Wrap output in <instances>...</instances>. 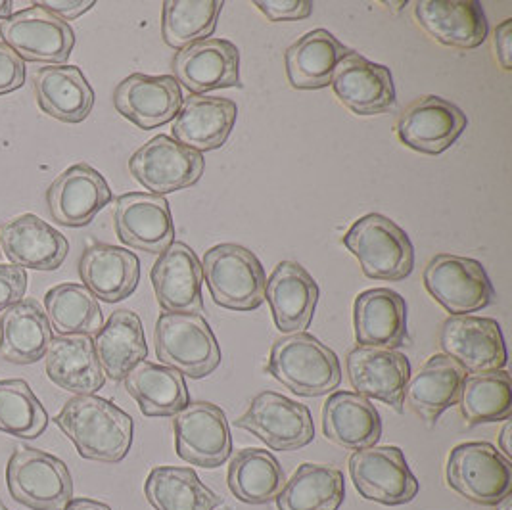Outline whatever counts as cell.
I'll return each instance as SVG.
<instances>
[{
	"mask_svg": "<svg viewBox=\"0 0 512 510\" xmlns=\"http://www.w3.org/2000/svg\"><path fill=\"white\" fill-rule=\"evenodd\" d=\"M83 459L121 463L133 445V418L110 399L75 395L54 418Z\"/></svg>",
	"mask_w": 512,
	"mask_h": 510,
	"instance_id": "cell-1",
	"label": "cell"
},
{
	"mask_svg": "<svg viewBox=\"0 0 512 510\" xmlns=\"http://www.w3.org/2000/svg\"><path fill=\"white\" fill-rule=\"evenodd\" d=\"M267 371L302 397L328 395L342 382L338 355L307 332L279 338L271 348Z\"/></svg>",
	"mask_w": 512,
	"mask_h": 510,
	"instance_id": "cell-2",
	"label": "cell"
},
{
	"mask_svg": "<svg viewBox=\"0 0 512 510\" xmlns=\"http://www.w3.org/2000/svg\"><path fill=\"white\" fill-rule=\"evenodd\" d=\"M344 246L359 261L369 279L397 282L413 273V242L409 234L386 215L369 213L355 221L344 236Z\"/></svg>",
	"mask_w": 512,
	"mask_h": 510,
	"instance_id": "cell-3",
	"label": "cell"
},
{
	"mask_svg": "<svg viewBox=\"0 0 512 510\" xmlns=\"http://www.w3.org/2000/svg\"><path fill=\"white\" fill-rule=\"evenodd\" d=\"M202 273L213 302L231 311H254L265 302L267 275L254 252L219 244L204 255Z\"/></svg>",
	"mask_w": 512,
	"mask_h": 510,
	"instance_id": "cell-4",
	"label": "cell"
},
{
	"mask_svg": "<svg viewBox=\"0 0 512 510\" xmlns=\"http://www.w3.org/2000/svg\"><path fill=\"white\" fill-rule=\"evenodd\" d=\"M156 355L165 367L200 380L221 365V348L202 315L162 313L154 330Z\"/></svg>",
	"mask_w": 512,
	"mask_h": 510,
	"instance_id": "cell-5",
	"label": "cell"
},
{
	"mask_svg": "<svg viewBox=\"0 0 512 510\" xmlns=\"http://www.w3.org/2000/svg\"><path fill=\"white\" fill-rule=\"evenodd\" d=\"M6 486L20 505L31 510H64L73 499V480L66 463L27 445L12 453Z\"/></svg>",
	"mask_w": 512,
	"mask_h": 510,
	"instance_id": "cell-6",
	"label": "cell"
},
{
	"mask_svg": "<svg viewBox=\"0 0 512 510\" xmlns=\"http://www.w3.org/2000/svg\"><path fill=\"white\" fill-rule=\"evenodd\" d=\"M447 486L476 505L495 507L512 493V463L486 441L457 445L445 466Z\"/></svg>",
	"mask_w": 512,
	"mask_h": 510,
	"instance_id": "cell-7",
	"label": "cell"
},
{
	"mask_svg": "<svg viewBox=\"0 0 512 510\" xmlns=\"http://www.w3.org/2000/svg\"><path fill=\"white\" fill-rule=\"evenodd\" d=\"M424 286L451 317L482 311L495 292L480 261L463 255L438 254L424 269Z\"/></svg>",
	"mask_w": 512,
	"mask_h": 510,
	"instance_id": "cell-8",
	"label": "cell"
},
{
	"mask_svg": "<svg viewBox=\"0 0 512 510\" xmlns=\"http://www.w3.org/2000/svg\"><path fill=\"white\" fill-rule=\"evenodd\" d=\"M350 476L363 499L386 507L411 503L419 493L415 474L403 451L394 445L355 451L350 457Z\"/></svg>",
	"mask_w": 512,
	"mask_h": 510,
	"instance_id": "cell-9",
	"label": "cell"
},
{
	"mask_svg": "<svg viewBox=\"0 0 512 510\" xmlns=\"http://www.w3.org/2000/svg\"><path fill=\"white\" fill-rule=\"evenodd\" d=\"M0 37L24 62H41L48 66H64L75 47V33L70 24L39 4L2 20Z\"/></svg>",
	"mask_w": 512,
	"mask_h": 510,
	"instance_id": "cell-10",
	"label": "cell"
},
{
	"mask_svg": "<svg viewBox=\"0 0 512 510\" xmlns=\"http://www.w3.org/2000/svg\"><path fill=\"white\" fill-rule=\"evenodd\" d=\"M204 167L206 162L200 152L165 135L148 140L129 160L133 179L156 196L196 185L204 175Z\"/></svg>",
	"mask_w": 512,
	"mask_h": 510,
	"instance_id": "cell-11",
	"label": "cell"
},
{
	"mask_svg": "<svg viewBox=\"0 0 512 510\" xmlns=\"http://www.w3.org/2000/svg\"><path fill=\"white\" fill-rule=\"evenodd\" d=\"M236 426L275 451H298L315 440L311 411L275 392L256 395L248 411L236 420Z\"/></svg>",
	"mask_w": 512,
	"mask_h": 510,
	"instance_id": "cell-12",
	"label": "cell"
},
{
	"mask_svg": "<svg viewBox=\"0 0 512 510\" xmlns=\"http://www.w3.org/2000/svg\"><path fill=\"white\" fill-rule=\"evenodd\" d=\"M177 455L192 466L219 468L233 453L229 420L221 407L210 401H194L175 415Z\"/></svg>",
	"mask_w": 512,
	"mask_h": 510,
	"instance_id": "cell-13",
	"label": "cell"
},
{
	"mask_svg": "<svg viewBox=\"0 0 512 510\" xmlns=\"http://www.w3.org/2000/svg\"><path fill=\"white\" fill-rule=\"evenodd\" d=\"M468 119L461 108L442 96H422L415 100L396 123L399 140L420 154L438 156L449 150L465 133Z\"/></svg>",
	"mask_w": 512,
	"mask_h": 510,
	"instance_id": "cell-14",
	"label": "cell"
},
{
	"mask_svg": "<svg viewBox=\"0 0 512 510\" xmlns=\"http://www.w3.org/2000/svg\"><path fill=\"white\" fill-rule=\"evenodd\" d=\"M443 355L457 361L466 374L501 371L507 365V348L501 326L493 319L459 315L440 328Z\"/></svg>",
	"mask_w": 512,
	"mask_h": 510,
	"instance_id": "cell-15",
	"label": "cell"
},
{
	"mask_svg": "<svg viewBox=\"0 0 512 510\" xmlns=\"http://www.w3.org/2000/svg\"><path fill=\"white\" fill-rule=\"evenodd\" d=\"M114 227L117 238L146 254L162 255L175 242V223L163 196L129 192L116 200Z\"/></svg>",
	"mask_w": 512,
	"mask_h": 510,
	"instance_id": "cell-16",
	"label": "cell"
},
{
	"mask_svg": "<svg viewBox=\"0 0 512 510\" xmlns=\"http://www.w3.org/2000/svg\"><path fill=\"white\" fill-rule=\"evenodd\" d=\"M112 202V190L89 163L71 165L48 186L50 215L62 227L79 229L93 223L94 217Z\"/></svg>",
	"mask_w": 512,
	"mask_h": 510,
	"instance_id": "cell-17",
	"label": "cell"
},
{
	"mask_svg": "<svg viewBox=\"0 0 512 510\" xmlns=\"http://www.w3.org/2000/svg\"><path fill=\"white\" fill-rule=\"evenodd\" d=\"M330 87L338 100L357 116L388 114L396 106L392 71L353 50L336 66Z\"/></svg>",
	"mask_w": 512,
	"mask_h": 510,
	"instance_id": "cell-18",
	"label": "cell"
},
{
	"mask_svg": "<svg viewBox=\"0 0 512 510\" xmlns=\"http://www.w3.org/2000/svg\"><path fill=\"white\" fill-rule=\"evenodd\" d=\"M156 300L165 313L200 315L202 300V263L185 242H173L152 267L150 273Z\"/></svg>",
	"mask_w": 512,
	"mask_h": 510,
	"instance_id": "cell-19",
	"label": "cell"
},
{
	"mask_svg": "<svg viewBox=\"0 0 512 510\" xmlns=\"http://www.w3.org/2000/svg\"><path fill=\"white\" fill-rule=\"evenodd\" d=\"M114 106L139 129L150 131L177 117L183 106V91L173 75L133 73L117 85Z\"/></svg>",
	"mask_w": 512,
	"mask_h": 510,
	"instance_id": "cell-20",
	"label": "cell"
},
{
	"mask_svg": "<svg viewBox=\"0 0 512 510\" xmlns=\"http://www.w3.org/2000/svg\"><path fill=\"white\" fill-rule=\"evenodd\" d=\"M179 85L192 94L240 89V50L227 39H206L183 48L173 58Z\"/></svg>",
	"mask_w": 512,
	"mask_h": 510,
	"instance_id": "cell-21",
	"label": "cell"
},
{
	"mask_svg": "<svg viewBox=\"0 0 512 510\" xmlns=\"http://www.w3.org/2000/svg\"><path fill=\"white\" fill-rule=\"evenodd\" d=\"M346 369L355 394L378 399L397 413L403 411L405 388L411 380V363L396 349H351Z\"/></svg>",
	"mask_w": 512,
	"mask_h": 510,
	"instance_id": "cell-22",
	"label": "cell"
},
{
	"mask_svg": "<svg viewBox=\"0 0 512 510\" xmlns=\"http://www.w3.org/2000/svg\"><path fill=\"white\" fill-rule=\"evenodd\" d=\"M0 248L12 265L31 271H56L70 254L68 238L33 213L4 223Z\"/></svg>",
	"mask_w": 512,
	"mask_h": 510,
	"instance_id": "cell-23",
	"label": "cell"
},
{
	"mask_svg": "<svg viewBox=\"0 0 512 510\" xmlns=\"http://www.w3.org/2000/svg\"><path fill=\"white\" fill-rule=\"evenodd\" d=\"M415 18L443 47L472 50L488 39V20L478 0H419Z\"/></svg>",
	"mask_w": 512,
	"mask_h": 510,
	"instance_id": "cell-24",
	"label": "cell"
},
{
	"mask_svg": "<svg viewBox=\"0 0 512 510\" xmlns=\"http://www.w3.org/2000/svg\"><path fill=\"white\" fill-rule=\"evenodd\" d=\"M265 300L280 332H305L315 317L319 284L300 263L282 261L267 279Z\"/></svg>",
	"mask_w": 512,
	"mask_h": 510,
	"instance_id": "cell-25",
	"label": "cell"
},
{
	"mask_svg": "<svg viewBox=\"0 0 512 510\" xmlns=\"http://www.w3.org/2000/svg\"><path fill=\"white\" fill-rule=\"evenodd\" d=\"M238 108L229 98L190 94L173 121V137L196 152L221 148L234 129Z\"/></svg>",
	"mask_w": 512,
	"mask_h": 510,
	"instance_id": "cell-26",
	"label": "cell"
},
{
	"mask_svg": "<svg viewBox=\"0 0 512 510\" xmlns=\"http://www.w3.org/2000/svg\"><path fill=\"white\" fill-rule=\"evenodd\" d=\"M355 340L365 348L397 349L407 342V303L390 288H373L353 303Z\"/></svg>",
	"mask_w": 512,
	"mask_h": 510,
	"instance_id": "cell-27",
	"label": "cell"
},
{
	"mask_svg": "<svg viewBox=\"0 0 512 510\" xmlns=\"http://www.w3.org/2000/svg\"><path fill=\"white\" fill-rule=\"evenodd\" d=\"M79 277L96 300L121 302L139 286V257L119 246L91 244L81 255Z\"/></svg>",
	"mask_w": 512,
	"mask_h": 510,
	"instance_id": "cell-28",
	"label": "cell"
},
{
	"mask_svg": "<svg viewBox=\"0 0 512 510\" xmlns=\"http://www.w3.org/2000/svg\"><path fill=\"white\" fill-rule=\"evenodd\" d=\"M466 371L451 357L432 355L419 374H415L407 388L403 403L428 424H436L453 405H459Z\"/></svg>",
	"mask_w": 512,
	"mask_h": 510,
	"instance_id": "cell-29",
	"label": "cell"
},
{
	"mask_svg": "<svg viewBox=\"0 0 512 510\" xmlns=\"http://www.w3.org/2000/svg\"><path fill=\"white\" fill-rule=\"evenodd\" d=\"M45 372L58 388L75 395H94L106 384L91 336L52 338Z\"/></svg>",
	"mask_w": 512,
	"mask_h": 510,
	"instance_id": "cell-30",
	"label": "cell"
},
{
	"mask_svg": "<svg viewBox=\"0 0 512 510\" xmlns=\"http://www.w3.org/2000/svg\"><path fill=\"white\" fill-rule=\"evenodd\" d=\"M330 31L313 29L284 54L288 83L298 91H319L332 83L336 66L350 54Z\"/></svg>",
	"mask_w": 512,
	"mask_h": 510,
	"instance_id": "cell-31",
	"label": "cell"
},
{
	"mask_svg": "<svg viewBox=\"0 0 512 510\" xmlns=\"http://www.w3.org/2000/svg\"><path fill=\"white\" fill-rule=\"evenodd\" d=\"M33 91L41 110L62 123H81L93 112V87L77 66L39 68Z\"/></svg>",
	"mask_w": 512,
	"mask_h": 510,
	"instance_id": "cell-32",
	"label": "cell"
},
{
	"mask_svg": "<svg viewBox=\"0 0 512 510\" xmlns=\"http://www.w3.org/2000/svg\"><path fill=\"white\" fill-rule=\"evenodd\" d=\"M326 438L350 451L373 447L382 436V420L371 399L355 392H334L323 407Z\"/></svg>",
	"mask_w": 512,
	"mask_h": 510,
	"instance_id": "cell-33",
	"label": "cell"
},
{
	"mask_svg": "<svg viewBox=\"0 0 512 510\" xmlns=\"http://www.w3.org/2000/svg\"><path fill=\"white\" fill-rule=\"evenodd\" d=\"M52 342V326L45 309L35 300H22L0 317V357L16 365L45 359Z\"/></svg>",
	"mask_w": 512,
	"mask_h": 510,
	"instance_id": "cell-34",
	"label": "cell"
},
{
	"mask_svg": "<svg viewBox=\"0 0 512 510\" xmlns=\"http://www.w3.org/2000/svg\"><path fill=\"white\" fill-rule=\"evenodd\" d=\"M93 344L104 376L114 382L125 380L148 355L142 321L131 309L114 311L94 336Z\"/></svg>",
	"mask_w": 512,
	"mask_h": 510,
	"instance_id": "cell-35",
	"label": "cell"
},
{
	"mask_svg": "<svg viewBox=\"0 0 512 510\" xmlns=\"http://www.w3.org/2000/svg\"><path fill=\"white\" fill-rule=\"evenodd\" d=\"M123 382L125 390L139 403L144 417H175L190 403L185 376L146 359Z\"/></svg>",
	"mask_w": 512,
	"mask_h": 510,
	"instance_id": "cell-36",
	"label": "cell"
},
{
	"mask_svg": "<svg viewBox=\"0 0 512 510\" xmlns=\"http://www.w3.org/2000/svg\"><path fill=\"white\" fill-rule=\"evenodd\" d=\"M144 495L156 510H215L223 499L192 468L156 466L144 484Z\"/></svg>",
	"mask_w": 512,
	"mask_h": 510,
	"instance_id": "cell-37",
	"label": "cell"
},
{
	"mask_svg": "<svg viewBox=\"0 0 512 510\" xmlns=\"http://www.w3.org/2000/svg\"><path fill=\"white\" fill-rule=\"evenodd\" d=\"M344 474L330 464L303 463L277 497L279 510H338L344 503Z\"/></svg>",
	"mask_w": 512,
	"mask_h": 510,
	"instance_id": "cell-38",
	"label": "cell"
},
{
	"mask_svg": "<svg viewBox=\"0 0 512 510\" xmlns=\"http://www.w3.org/2000/svg\"><path fill=\"white\" fill-rule=\"evenodd\" d=\"M229 487L246 505H267L277 501L286 486V476L277 457L265 449L248 447L238 451L229 466Z\"/></svg>",
	"mask_w": 512,
	"mask_h": 510,
	"instance_id": "cell-39",
	"label": "cell"
},
{
	"mask_svg": "<svg viewBox=\"0 0 512 510\" xmlns=\"http://www.w3.org/2000/svg\"><path fill=\"white\" fill-rule=\"evenodd\" d=\"M48 323L60 336H96L104 326L98 300L83 286L64 282L45 296Z\"/></svg>",
	"mask_w": 512,
	"mask_h": 510,
	"instance_id": "cell-40",
	"label": "cell"
},
{
	"mask_svg": "<svg viewBox=\"0 0 512 510\" xmlns=\"http://www.w3.org/2000/svg\"><path fill=\"white\" fill-rule=\"evenodd\" d=\"M468 426L503 422L512 415V380L507 371L466 374L459 397Z\"/></svg>",
	"mask_w": 512,
	"mask_h": 510,
	"instance_id": "cell-41",
	"label": "cell"
},
{
	"mask_svg": "<svg viewBox=\"0 0 512 510\" xmlns=\"http://www.w3.org/2000/svg\"><path fill=\"white\" fill-rule=\"evenodd\" d=\"M225 2L221 0H165L162 37L165 45L177 50L210 39Z\"/></svg>",
	"mask_w": 512,
	"mask_h": 510,
	"instance_id": "cell-42",
	"label": "cell"
},
{
	"mask_svg": "<svg viewBox=\"0 0 512 510\" xmlns=\"http://www.w3.org/2000/svg\"><path fill=\"white\" fill-rule=\"evenodd\" d=\"M47 426V409L25 380H0V432L22 440H37Z\"/></svg>",
	"mask_w": 512,
	"mask_h": 510,
	"instance_id": "cell-43",
	"label": "cell"
},
{
	"mask_svg": "<svg viewBox=\"0 0 512 510\" xmlns=\"http://www.w3.org/2000/svg\"><path fill=\"white\" fill-rule=\"evenodd\" d=\"M259 12L273 24L307 20L313 12L311 0H257Z\"/></svg>",
	"mask_w": 512,
	"mask_h": 510,
	"instance_id": "cell-44",
	"label": "cell"
},
{
	"mask_svg": "<svg viewBox=\"0 0 512 510\" xmlns=\"http://www.w3.org/2000/svg\"><path fill=\"white\" fill-rule=\"evenodd\" d=\"M27 290V273L16 265H0V313L22 302Z\"/></svg>",
	"mask_w": 512,
	"mask_h": 510,
	"instance_id": "cell-45",
	"label": "cell"
},
{
	"mask_svg": "<svg viewBox=\"0 0 512 510\" xmlns=\"http://www.w3.org/2000/svg\"><path fill=\"white\" fill-rule=\"evenodd\" d=\"M25 83V62L0 41V94L14 93Z\"/></svg>",
	"mask_w": 512,
	"mask_h": 510,
	"instance_id": "cell-46",
	"label": "cell"
},
{
	"mask_svg": "<svg viewBox=\"0 0 512 510\" xmlns=\"http://www.w3.org/2000/svg\"><path fill=\"white\" fill-rule=\"evenodd\" d=\"M94 4H96L94 0H47V2H39V6H43L47 12L54 14L56 18H60L64 22L77 20L79 16L89 12Z\"/></svg>",
	"mask_w": 512,
	"mask_h": 510,
	"instance_id": "cell-47",
	"label": "cell"
},
{
	"mask_svg": "<svg viewBox=\"0 0 512 510\" xmlns=\"http://www.w3.org/2000/svg\"><path fill=\"white\" fill-rule=\"evenodd\" d=\"M493 47L497 54V62L503 70H512V20H505L495 27Z\"/></svg>",
	"mask_w": 512,
	"mask_h": 510,
	"instance_id": "cell-48",
	"label": "cell"
},
{
	"mask_svg": "<svg viewBox=\"0 0 512 510\" xmlns=\"http://www.w3.org/2000/svg\"><path fill=\"white\" fill-rule=\"evenodd\" d=\"M64 510H112L106 503L87 499V497H73Z\"/></svg>",
	"mask_w": 512,
	"mask_h": 510,
	"instance_id": "cell-49",
	"label": "cell"
},
{
	"mask_svg": "<svg viewBox=\"0 0 512 510\" xmlns=\"http://www.w3.org/2000/svg\"><path fill=\"white\" fill-rule=\"evenodd\" d=\"M512 422L511 420H507V424L503 426V430H501V434H499V449L503 451L501 455L503 457H507L509 461L512 459Z\"/></svg>",
	"mask_w": 512,
	"mask_h": 510,
	"instance_id": "cell-50",
	"label": "cell"
},
{
	"mask_svg": "<svg viewBox=\"0 0 512 510\" xmlns=\"http://www.w3.org/2000/svg\"><path fill=\"white\" fill-rule=\"evenodd\" d=\"M12 2L10 0H0V20H6L12 16Z\"/></svg>",
	"mask_w": 512,
	"mask_h": 510,
	"instance_id": "cell-51",
	"label": "cell"
},
{
	"mask_svg": "<svg viewBox=\"0 0 512 510\" xmlns=\"http://www.w3.org/2000/svg\"><path fill=\"white\" fill-rule=\"evenodd\" d=\"M495 507H497V510H512V493L509 497H505L501 503H497Z\"/></svg>",
	"mask_w": 512,
	"mask_h": 510,
	"instance_id": "cell-52",
	"label": "cell"
},
{
	"mask_svg": "<svg viewBox=\"0 0 512 510\" xmlns=\"http://www.w3.org/2000/svg\"><path fill=\"white\" fill-rule=\"evenodd\" d=\"M0 510H10V509H8V507H6V505H4V503H2V501H0Z\"/></svg>",
	"mask_w": 512,
	"mask_h": 510,
	"instance_id": "cell-53",
	"label": "cell"
}]
</instances>
